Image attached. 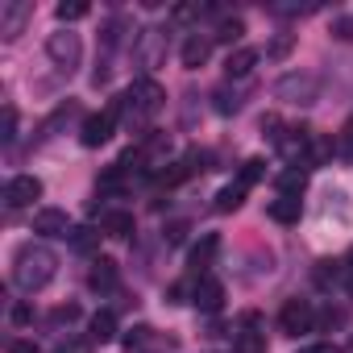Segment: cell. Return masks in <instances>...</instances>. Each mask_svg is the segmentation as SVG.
Returning <instances> with one entry per match:
<instances>
[{
    "instance_id": "d6986e66",
    "label": "cell",
    "mask_w": 353,
    "mask_h": 353,
    "mask_svg": "<svg viewBox=\"0 0 353 353\" xmlns=\"http://www.w3.org/2000/svg\"><path fill=\"white\" fill-rule=\"evenodd\" d=\"M92 13V5H88V0H63V5L54 9V17L63 21V26H71V21H83Z\"/></svg>"
},
{
    "instance_id": "277c9868",
    "label": "cell",
    "mask_w": 353,
    "mask_h": 353,
    "mask_svg": "<svg viewBox=\"0 0 353 353\" xmlns=\"http://www.w3.org/2000/svg\"><path fill=\"white\" fill-rule=\"evenodd\" d=\"M46 54H50V63H54V67H63V71H75V67H79V59H83L79 34H71V30H63V34H50V38H46Z\"/></svg>"
},
{
    "instance_id": "e0dca14e",
    "label": "cell",
    "mask_w": 353,
    "mask_h": 353,
    "mask_svg": "<svg viewBox=\"0 0 353 353\" xmlns=\"http://www.w3.org/2000/svg\"><path fill=\"white\" fill-rule=\"evenodd\" d=\"M26 17H30V5H5V13H0V30H5V38H17Z\"/></svg>"
},
{
    "instance_id": "d4e9b609",
    "label": "cell",
    "mask_w": 353,
    "mask_h": 353,
    "mask_svg": "<svg viewBox=\"0 0 353 353\" xmlns=\"http://www.w3.org/2000/svg\"><path fill=\"white\" fill-rule=\"evenodd\" d=\"M237 353H266V336L254 332V328H245V332L237 336Z\"/></svg>"
},
{
    "instance_id": "f35d334b",
    "label": "cell",
    "mask_w": 353,
    "mask_h": 353,
    "mask_svg": "<svg viewBox=\"0 0 353 353\" xmlns=\"http://www.w3.org/2000/svg\"><path fill=\"white\" fill-rule=\"evenodd\" d=\"M183 295H188L183 283H170V287H166V299H170V303H183Z\"/></svg>"
},
{
    "instance_id": "5bb4252c",
    "label": "cell",
    "mask_w": 353,
    "mask_h": 353,
    "mask_svg": "<svg viewBox=\"0 0 353 353\" xmlns=\"http://www.w3.org/2000/svg\"><path fill=\"white\" fill-rule=\"evenodd\" d=\"M100 229L108 233V237H117V241H125V237H133V212H121V208H112V212H104V221H100Z\"/></svg>"
},
{
    "instance_id": "5b68a950",
    "label": "cell",
    "mask_w": 353,
    "mask_h": 353,
    "mask_svg": "<svg viewBox=\"0 0 353 353\" xmlns=\"http://www.w3.org/2000/svg\"><path fill=\"white\" fill-rule=\"evenodd\" d=\"M279 328L287 336H299V332H312L316 328V307L307 299H287L283 312H279Z\"/></svg>"
},
{
    "instance_id": "ffe728a7",
    "label": "cell",
    "mask_w": 353,
    "mask_h": 353,
    "mask_svg": "<svg viewBox=\"0 0 353 353\" xmlns=\"http://www.w3.org/2000/svg\"><path fill=\"white\" fill-rule=\"evenodd\" d=\"M241 200H245V188L241 183H229V188L216 192V212H233V208H241Z\"/></svg>"
},
{
    "instance_id": "cb8c5ba5",
    "label": "cell",
    "mask_w": 353,
    "mask_h": 353,
    "mask_svg": "<svg viewBox=\"0 0 353 353\" xmlns=\"http://www.w3.org/2000/svg\"><path fill=\"white\" fill-rule=\"evenodd\" d=\"M262 174H266V162H262V158H250V162L241 166V174H237V183H241V188L250 192V188H254V183L262 179Z\"/></svg>"
},
{
    "instance_id": "2e32d148",
    "label": "cell",
    "mask_w": 353,
    "mask_h": 353,
    "mask_svg": "<svg viewBox=\"0 0 353 353\" xmlns=\"http://www.w3.org/2000/svg\"><path fill=\"white\" fill-rule=\"evenodd\" d=\"M270 221H279V225H295V221H299V200H295V196H279V200L270 204Z\"/></svg>"
},
{
    "instance_id": "ac0fdd59",
    "label": "cell",
    "mask_w": 353,
    "mask_h": 353,
    "mask_svg": "<svg viewBox=\"0 0 353 353\" xmlns=\"http://www.w3.org/2000/svg\"><path fill=\"white\" fill-rule=\"evenodd\" d=\"M112 336H117V316L104 307V312H96V316H92V341H100V345H104V341H112Z\"/></svg>"
},
{
    "instance_id": "9c48e42d",
    "label": "cell",
    "mask_w": 353,
    "mask_h": 353,
    "mask_svg": "<svg viewBox=\"0 0 353 353\" xmlns=\"http://www.w3.org/2000/svg\"><path fill=\"white\" fill-rule=\"evenodd\" d=\"M192 303L200 307V312H221V303H225V287L216 283V279H200L196 287H192Z\"/></svg>"
},
{
    "instance_id": "d6a6232c",
    "label": "cell",
    "mask_w": 353,
    "mask_h": 353,
    "mask_svg": "<svg viewBox=\"0 0 353 353\" xmlns=\"http://www.w3.org/2000/svg\"><path fill=\"white\" fill-rule=\"evenodd\" d=\"M150 341V328L145 324H137V328H129V336H125V349H141Z\"/></svg>"
},
{
    "instance_id": "f1b7e54d",
    "label": "cell",
    "mask_w": 353,
    "mask_h": 353,
    "mask_svg": "<svg viewBox=\"0 0 353 353\" xmlns=\"http://www.w3.org/2000/svg\"><path fill=\"white\" fill-rule=\"evenodd\" d=\"M13 137H17V108H13V104H5V121H0V141L9 145Z\"/></svg>"
},
{
    "instance_id": "f546056e",
    "label": "cell",
    "mask_w": 353,
    "mask_h": 353,
    "mask_svg": "<svg viewBox=\"0 0 353 353\" xmlns=\"http://www.w3.org/2000/svg\"><path fill=\"white\" fill-rule=\"evenodd\" d=\"M336 266H341V262H320V266H316V283H320V287L336 283V279H341V270H336Z\"/></svg>"
},
{
    "instance_id": "74e56055",
    "label": "cell",
    "mask_w": 353,
    "mask_h": 353,
    "mask_svg": "<svg viewBox=\"0 0 353 353\" xmlns=\"http://www.w3.org/2000/svg\"><path fill=\"white\" fill-rule=\"evenodd\" d=\"M237 108V96H229V92H216V112H233Z\"/></svg>"
},
{
    "instance_id": "52a82bcc",
    "label": "cell",
    "mask_w": 353,
    "mask_h": 353,
    "mask_svg": "<svg viewBox=\"0 0 353 353\" xmlns=\"http://www.w3.org/2000/svg\"><path fill=\"white\" fill-rule=\"evenodd\" d=\"M279 96L295 100V104H312L316 100V79L312 75H283L279 79Z\"/></svg>"
},
{
    "instance_id": "3957f363",
    "label": "cell",
    "mask_w": 353,
    "mask_h": 353,
    "mask_svg": "<svg viewBox=\"0 0 353 353\" xmlns=\"http://www.w3.org/2000/svg\"><path fill=\"white\" fill-rule=\"evenodd\" d=\"M125 112V96L121 100H112L104 112H92L88 121H83V129H79V141L88 145V150H100L108 137H112V125H117V117Z\"/></svg>"
},
{
    "instance_id": "b9f144b4",
    "label": "cell",
    "mask_w": 353,
    "mask_h": 353,
    "mask_svg": "<svg viewBox=\"0 0 353 353\" xmlns=\"http://www.w3.org/2000/svg\"><path fill=\"white\" fill-rule=\"evenodd\" d=\"M9 353H38V345H34V341H13Z\"/></svg>"
},
{
    "instance_id": "603a6c76",
    "label": "cell",
    "mask_w": 353,
    "mask_h": 353,
    "mask_svg": "<svg viewBox=\"0 0 353 353\" xmlns=\"http://www.w3.org/2000/svg\"><path fill=\"white\" fill-rule=\"evenodd\" d=\"M303 183H307V174H303V170H283V174H279V192H283V196L303 192ZM295 200H299V196H295Z\"/></svg>"
},
{
    "instance_id": "9a60e30c",
    "label": "cell",
    "mask_w": 353,
    "mask_h": 353,
    "mask_svg": "<svg viewBox=\"0 0 353 353\" xmlns=\"http://www.w3.org/2000/svg\"><path fill=\"white\" fill-rule=\"evenodd\" d=\"M216 250H221V237L216 233H204L196 245H192V254H188V262H192V270H204V266H212V258H216Z\"/></svg>"
},
{
    "instance_id": "7c38bea8",
    "label": "cell",
    "mask_w": 353,
    "mask_h": 353,
    "mask_svg": "<svg viewBox=\"0 0 353 353\" xmlns=\"http://www.w3.org/2000/svg\"><path fill=\"white\" fill-rule=\"evenodd\" d=\"M88 283H92V291H117V283H121L117 262L96 258V262H92V270H88Z\"/></svg>"
},
{
    "instance_id": "7402d4cb",
    "label": "cell",
    "mask_w": 353,
    "mask_h": 353,
    "mask_svg": "<svg viewBox=\"0 0 353 353\" xmlns=\"http://www.w3.org/2000/svg\"><path fill=\"white\" fill-rule=\"evenodd\" d=\"M241 34H245V21H241V17H225V21L216 26V34H212V38H216V42H229V46H233V42H237Z\"/></svg>"
},
{
    "instance_id": "e575fe53",
    "label": "cell",
    "mask_w": 353,
    "mask_h": 353,
    "mask_svg": "<svg viewBox=\"0 0 353 353\" xmlns=\"http://www.w3.org/2000/svg\"><path fill=\"white\" fill-rule=\"evenodd\" d=\"M341 154L345 158H353V117L345 121V129H341Z\"/></svg>"
},
{
    "instance_id": "ee69618b",
    "label": "cell",
    "mask_w": 353,
    "mask_h": 353,
    "mask_svg": "<svg viewBox=\"0 0 353 353\" xmlns=\"http://www.w3.org/2000/svg\"><path fill=\"white\" fill-rule=\"evenodd\" d=\"M349 291H353V274H349Z\"/></svg>"
},
{
    "instance_id": "484cf974",
    "label": "cell",
    "mask_w": 353,
    "mask_h": 353,
    "mask_svg": "<svg viewBox=\"0 0 353 353\" xmlns=\"http://www.w3.org/2000/svg\"><path fill=\"white\" fill-rule=\"evenodd\" d=\"M183 179H188V166L183 162H170V170L154 174V183H162V188H174V183H183Z\"/></svg>"
},
{
    "instance_id": "83f0119b",
    "label": "cell",
    "mask_w": 353,
    "mask_h": 353,
    "mask_svg": "<svg viewBox=\"0 0 353 353\" xmlns=\"http://www.w3.org/2000/svg\"><path fill=\"white\" fill-rule=\"evenodd\" d=\"M96 241H100V233H92V229H75V233H71V245H75L79 254H92Z\"/></svg>"
},
{
    "instance_id": "8992f818",
    "label": "cell",
    "mask_w": 353,
    "mask_h": 353,
    "mask_svg": "<svg viewBox=\"0 0 353 353\" xmlns=\"http://www.w3.org/2000/svg\"><path fill=\"white\" fill-rule=\"evenodd\" d=\"M34 200H42V179H34V174L9 179V188H5V204L9 208H30Z\"/></svg>"
},
{
    "instance_id": "30bf717a",
    "label": "cell",
    "mask_w": 353,
    "mask_h": 353,
    "mask_svg": "<svg viewBox=\"0 0 353 353\" xmlns=\"http://www.w3.org/2000/svg\"><path fill=\"white\" fill-rule=\"evenodd\" d=\"M162 42H166V34H162V30H141V34L133 38V54H137L145 67H154V63H158V54H162Z\"/></svg>"
},
{
    "instance_id": "d590c367",
    "label": "cell",
    "mask_w": 353,
    "mask_h": 353,
    "mask_svg": "<svg viewBox=\"0 0 353 353\" xmlns=\"http://www.w3.org/2000/svg\"><path fill=\"white\" fill-rule=\"evenodd\" d=\"M13 324H21V328L34 324V307H30V303H17V307H13Z\"/></svg>"
},
{
    "instance_id": "4dcf8cb0",
    "label": "cell",
    "mask_w": 353,
    "mask_h": 353,
    "mask_svg": "<svg viewBox=\"0 0 353 353\" xmlns=\"http://www.w3.org/2000/svg\"><path fill=\"white\" fill-rule=\"evenodd\" d=\"M162 237H166V245H179V241H183V237H188V221H170V225H166V233H162Z\"/></svg>"
},
{
    "instance_id": "8fae6325",
    "label": "cell",
    "mask_w": 353,
    "mask_h": 353,
    "mask_svg": "<svg viewBox=\"0 0 353 353\" xmlns=\"http://www.w3.org/2000/svg\"><path fill=\"white\" fill-rule=\"evenodd\" d=\"M208 54H212V38H188L183 50H179V63H183L188 71H200V67L208 63Z\"/></svg>"
},
{
    "instance_id": "4316f807",
    "label": "cell",
    "mask_w": 353,
    "mask_h": 353,
    "mask_svg": "<svg viewBox=\"0 0 353 353\" xmlns=\"http://www.w3.org/2000/svg\"><path fill=\"white\" fill-rule=\"evenodd\" d=\"M79 316H83V312H79V303H59V307L50 312V324H59V328H63V324H75Z\"/></svg>"
},
{
    "instance_id": "ab89813d",
    "label": "cell",
    "mask_w": 353,
    "mask_h": 353,
    "mask_svg": "<svg viewBox=\"0 0 353 353\" xmlns=\"http://www.w3.org/2000/svg\"><path fill=\"white\" fill-rule=\"evenodd\" d=\"M196 13H200L196 5H179V9H174V21H192Z\"/></svg>"
},
{
    "instance_id": "8d00e7d4",
    "label": "cell",
    "mask_w": 353,
    "mask_h": 353,
    "mask_svg": "<svg viewBox=\"0 0 353 353\" xmlns=\"http://www.w3.org/2000/svg\"><path fill=\"white\" fill-rule=\"evenodd\" d=\"M332 34L349 42V38H353V17H341V21H332Z\"/></svg>"
},
{
    "instance_id": "60d3db41",
    "label": "cell",
    "mask_w": 353,
    "mask_h": 353,
    "mask_svg": "<svg viewBox=\"0 0 353 353\" xmlns=\"http://www.w3.org/2000/svg\"><path fill=\"white\" fill-rule=\"evenodd\" d=\"M59 353H92V345H88V341H71V345H63Z\"/></svg>"
},
{
    "instance_id": "44dd1931",
    "label": "cell",
    "mask_w": 353,
    "mask_h": 353,
    "mask_svg": "<svg viewBox=\"0 0 353 353\" xmlns=\"http://www.w3.org/2000/svg\"><path fill=\"white\" fill-rule=\"evenodd\" d=\"M291 50H295V34H279V38L266 42V59H270V63H283Z\"/></svg>"
},
{
    "instance_id": "7a4b0ae2",
    "label": "cell",
    "mask_w": 353,
    "mask_h": 353,
    "mask_svg": "<svg viewBox=\"0 0 353 353\" xmlns=\"http://www.w3.org/2000/svg\"><path fill=\"white\" fill-rule=\"evenodd\" d=\"M162 104H166V92H162L158 79H137V83L125 92V112L137 117V121H150Z\"/></svg>"
},
{
    "instance_id": "ba28073f",
    "label": "cell",
    "mask_w": 353,
    "mask_h": 353,
    "mask_svg": "<svg viewBox=\"0 0 353 353\" xmlns=\"http://www.w3.org/2000/svg\"><path fill=\"white\" fill-rule=\"evenodd\" d=\"M34 233H42V237H71L75 229H71V221H67L63 208H42L34 216Z\"/></svg>"
},
{
    "instance_id": "1f68e13d",
    "label": "cell",
    "mask_w": 353,
    "mask_h": 353,
    "mask_svg": "<svg viewBox=\"0 0 353 353\" xmlns=\"http://www.w3.org/2000/svg\"><path fill=\"white\" fill-rule=\"evenodd\" d=\"M345 316H341V307H324V312H316V328H336Z\"/></svg>"
},
{
    "instance_id": "4fadbf2b",
    "label": "cell",
    "mask_w": 353,
    "mask_h": 353,
    "mask_svg": "<svg viewBox=\"0 0 353 353\" xmlns=\"http://www.w3.org/2000/svg\"><path fill=\"white\" fill-rule=\"evenodd\" d=\"M254 63H258V50H250V46H237V50H229V59H225V71H229V79H245V75L254 71Z\"/></svg>"
},
{
    "instance_id": "836d02e7",
    "label": "cell",
    "mask_w": 353,
    "mask_h": 353,
    "mask_svg": "<svg viewBox=\"0 0 353 353\" xmlns=\"http://www.w3.org/2000/svg\"><path fill=\"white\" fill-rule=\"evenodd\" d=\"M279 129H283V121H279V117H262V137L283 141V133H279Z\"/></svg>"
},
{
    "instance_id": "7bdbcfd3",
    "label": "cell",
    "mask_w": 353,
    "mask_h": 353,
    "mask_svg": "<svg viewBox=\"0 0 353 353\" xmlns=\"http://www.w3.org/2000/svg\"><path fill=\"white\" fill-rule=\"evenodd\" d=\"M299 353H341V349H336V345H328V341H324V345H312V349H299Z\"/></svg>"
},
{
    "instance_id": "6da1fadb",
    "label": "cell",
    "mask_w": 353,
    "mask_h": 353,
    "mask_svg": "<svg viewBox=\"0 0 353 353\" xmlns=\"http://www.w3.org/2000/svg\"><path fill=\"white\" fill-rule=\"evenodd\" d=\"M54 270H59V254L46 250V245L26 241V245L13 254V283H17L21 291H42V287L54 279Z\"/></svg>"
}]
</instances>
